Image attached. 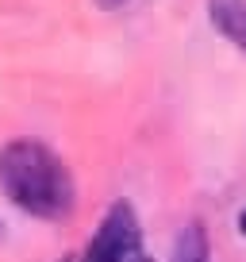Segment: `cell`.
<instances>
[{
    "instance_id": "1",
    "label": "cell",
    "mask_w": 246,
    "mask_h": 262,
    "mask_svg": "<svg viewBox=\"0 0 246 262\" xmlns=\"http://www.w3.org/2000/svg\"><path fill=\"white\" fill-rule=\"evenodd\" d=\"M0 189L12 205L39 220H62L73 208V178L50 147L31 139L8 143L0 150Z\"/></svg>"
},
{
    "instance_id": "2",
    "label": "cell",
    "mask_w": 246,
    "mask_h": 262,
    "mask_svg": "<svg viewBox=\"0 0 246 262\" xmlns=\"http://www.w3.org/2000/svg\"><path fill=\"white\" fill-rule=\"evenodd\" d=\"M81 262H154L146 254V243H142L139 220H135L131 205H112L100 224V231L92 235L89 251H85Z\"/></svg>"
},
{
    "instance_id": "3",
    "label": "cell",
    "mask_w": 246,
    "mask_h": 262,
    "mask_svg": "<svg viewBox=\"0 0 246 262\" xmlns=\"http://www.w3.org/2000/svg\"><path fill=\"white\" fill-rule=\"evenodd\" d=\"M212 24L219 27L227 39L238 42L246 27V0H212Z\"/></svg>"
},
{
    "instance_id": "4",
    "label": "cell",
    "mask_w": 246,
    "mask_h": 262,
    "mask_svg": "<svg viewBox=\"0 0 246 262\" xmlns=\"http://www.w3.org/2000/svg\"><path fill=\"white\" fill-rule=\"evenodd\" d=\"M173 262H212L208 254V235L200 224H189V228L181 231L177 247H173Z\"/></svg>"
},
{
    "instance_id": "5",
    "label": "cell",
    "mask_w": 246,
    "mask_h": 262,
    "mask_svg": "<svg viewBox=\"0 0 246 262\" xmlns=\"http://www.w3.org/2000/svg\"><path fill=\"white\" fill-rule=\"evenodd\" d=\"M96 4H100V8H119L123 0H96Z\"/></svg>"
},
{
    "instance_id": "6",
    "label": "cell",
    "mask_w": 246,
    "mask_h": 262,
    "mask_svg": "<svg viewBox=\"0 0 246 262\" xmlns=\"http://www.w3.org/2000/svg\"><path fill=\"white\" fill-rule=\"evenodd\" d=\"M238 47H242V50H246V27H242V35H238Z\"/></svg>"
},
{
    "instance_id": "7",
    "label": "cell",
    "mask_w": 246,
    "mask_h": 262,
    "mask_svg": "<svg viewBox=\"0 0 246 262\" xmlns=\"http://www.w3.org/2000/svg\"><path fill=\"white\" fill-rule=\"evenodd\" d=\"M238 228H242V235H246V212H242V220H238Z\"/></svg>"
},
{
    "instance_id": "8",
    "label": "cell",
    "mask_w": 246,
    "mask_h": 262,
    "mask_svg": "<svg viewBox=\"0 0 246 262\" xmlns=\"http://www.w3.org/2000/svg\"><path fill=\"white\" fill-rule=\"evenodd\" d=\"M0 235H4V224H0Z\"/></svg>"
},
{
    "instance_id": "9",
    "label": "cell",
    "mask_w": 246,
    "mask_h": 262,
    "mask_svg": "<svg viewBox=\"0 0 246 262\" xmlns=\"http://www.w3.org/2000/svg\"><path fill=\"white\" fill-rule=\"evenodd\" d=\"M62 262H69V258H62Z\"/></svg>"
}]
</instances>
